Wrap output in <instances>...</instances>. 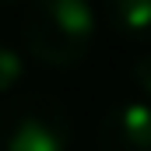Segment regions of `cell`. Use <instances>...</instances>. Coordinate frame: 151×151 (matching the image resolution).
Masks as SVG:
<instances>
[{
    "mask_svg": "<svg viewBox=\"0 0 151 151\" xmlns=\"http://www.w3.org/2000/svg\"><path fill=\"white\" fill-rule=\"evenodd\" d=\"M21 39L39 63L77 67L95 42V11L88 0H32L21 18Z\"/></svg>",
    "mask_w": 151,
    "mask_h": 151,
    "instance_id": "1",
    "label": "cell"
},
{
    "mask_svg": "<svg viewBox=\"0 0 151 151\" xmlns=\"http://www.w3.org/2000/svg\"><path fill=\"white\" fill-rule=\"evenodd\" d=\"M74 119L53 95H14L0 102V151H70Z\"/></svg>",
    "mask_w": 151,
    "mask_h": 151,
    "instance_id": "2",
    "label": "cell"
},
{
    "mask_svg": "<svg viewBox=\"0 0 151 151\" xmlns=\"http://www.w3.org/2000/svg\"><path fill=\"white\" fill-rule=\"evenodd\" d=\"M99 151H151V106L116 102L99 119Z\"/></svg>",
    "mask_w": 151,
    "mask_h": 151,
    "instance_id": "3",
    "label": "cell"
},
{
    "mask_svg": "<svg viewBox=\"0 0 151 151\" xmlns=\"http://www.w3.org/2000/svg\"><path fill=\"white\" fill-rule=\"evenodd\" d=\"M102 14L116 35L151 46V0H102Z\"/></svg>",
    "mask_w": 151,
    "mask_h": 151,
    "instance_id": "4",
    "label": "cell"
},
{
    "mask_svg": "<svg viewBox=\"0 0 151 151\" xmlns=\"http://www.w3.org/2000/svg\"><path fill=\"white\" fill-rule=\"evenodd\" d=\"M25 74V63H21V53L14 46H4L0 42V95H7Z\"/></svg>",
    "mask_w": 151,
    "mask_h": 151,
    "instance_id": "5",
    "label": "cell"
},
{
    "mask_svg": "<svg viewBox=\"0 0 151 151\" xmlns=\"http://www.w3.org/2000/svg\"><path fill=\"white\" fill-rule=\"evenodd\" d=\"M130 81H134V88L148 99V106H151V53L137 56V60L130 63Z\"/></svg>",
    "mask_w": 151,
    "mask_h": 151,
    "instance_id": "6",
    "label": "cell"
},
{
    "mask_svg": "<svg viewBox=\"0 0 151 151\" xmlns=\"http://www.w3.org/2000/svg\"><path fill=\"white\" fill-rule=\"evenodd\" d=\"M11 4H21V0H0V7H11Z\"/></svg>",
    "mask_w": 151,
    "mask_h": 151,
    "instance_id": "7",
    "label": "cell"
}]
</instances>
